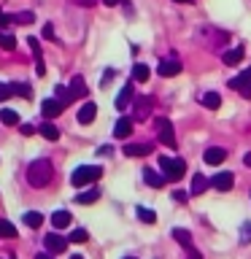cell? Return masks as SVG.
<instances>
[{
  "label": "cell",
  "mask_w": 251,
  "mask_h": 259,
  "mask_svg": "<svg viewBox=\"0 0 251 259\" xmlns=\"http://www.w3.org/2000/svg\"><path fill=\"white\" fill-rule=\"evenodd\" d=\"M22 222L30 227V230H38L40 224H44V213H38V210H27V213L22 216Z\"/></svg>",
  "instance_id": "ac0fdd59"
},
{
  "label": "cell",
  "mask_w": 251,
  "mask_h": 259,
  "mask_svg": "<svg viewBox=\"0 0 251 259\" xmlns=\"http://www.w3.org/2000/svg\"><path fill=\"white\" fill-rule=\"evenodd\" d=\"M103 3H105V6H108V8H113V6H119V3H124V0H103Z\"/></svg>",
  "instance_id": "7bdbcfd3"
},
{
  "label": "cell",
  "mask_w": 251,
  "mask_h": 259,
  "mask_svg": "<svg viewBox=\"0 0 251 259\" xmlns=\"http://www.w3.org/2000/svg\"><path fill=\"white\" fill-rule=\"evenodd\" d=\"M40 135H44L46 141H60V127L52 124V121H44V124H40Z\"/></svg>",
  "instance_id": "7402d4cb"
},
{
  "label": "cell",
  "mask_w": 251,
  "mask_h": 259,
  "mask_svg": "<svg viewBox=\"0 0 251 259\" xmlns=\"http://www.w3.org/2000/svg\"><path fill=\"white\" fill-rule=\"evenodd\" d=\"M159 167L165 173L168 181H178L186 173V162L184 159H173V157H159Z\"/></svg>",
  "instance_id": "3957f363"
},
{
  "label": "cell",
  "mask_w": 251,
  "mask_h": 259,
  "mask_svg": "<svg viewBox=\"0 0 251 259\" xmlns=\"http://www.w3.org/2000/svg\"><path fill=\"white\" fill-rule=\"evenodd\" d=\"M138 219H141L143 224H154V222H157V213L149 210V208H138Z\"/></svg>",
  "instance_id": "1f68e13d"
},
{
  "label": "cell",
  "mask_w": 251,
  "mask_h": 259,
  "mask_svg": "<svg viewBox=\"0 0 251 259\" xmlns=\"http://www.w3.org/2000/svg\"><path fill=\"white\" fill-rule=\"evenodd\" d=\"M124 259H133V256H124Z\"/></svg>",
  "instance_id": "f907efd6"
},
{
  "label": "cell",
  "mask_w": 251,
  "mask_h": 259,
  "mask_svg": "<svg viewBox=\"0 0 251 259\" xmlns=\"http://www.w3.org/2000/svg\"><path fill=\"white\" fill-rule=\"evenodd\" d=\"M157 73H159L162 78H173V76L181 73V62H178V60H162L157 65Z\"/></svg>",
  "instance_id": "ba28073f"
},
{
  "label": "cell",
  "mask_w": 251,
  "mask_h": 259,
  "mask_svg": "<svg viewBox=\"0 0 251 259\" xmlns=\"http://www.w3.org/2000/svg\"><path fill=\"white\" fill-rule=\"evenodd\" d=\"M143 181L149 184V186H154V189H162V186H165V181H168V178H165V176H159L157 170L146 167V170H143Z\"/></svg>",
  "instance_id": "7c38bea8"
},
{
  "label": "cell",
  "mask_w": 251,
  "mask_h": 259,
  "mask_svg": "<svg viewBox=\"0 0 251 259\" xmlns=\"http://www.w3.org/2000/svg\"><path fill=\"white\" fill-rule=\"evenodd\" d=\"M14 22L16 24H32V22H35V14H32V11H22V14L14 16Z\"/></svg>",
  "instance_id": "d6a6232c"
},
{
  "label": "cell",
  "mask_w": 251,
  "mask_h": 259,
  "mask_svg": "<svg viewBox=\"0 0 251 259\" xmlns=\"http://www.w3.org/2000/svg\"><path fill=\"white\" fill-rule=\"evenodd\" d=\"M24 44H30V52L35 54V62H44V57H40V44H38V38H27Z\"/></svg>",
  "instance_id": "836d02e7"
},
{
  "label": "cell",
  "mask_w": 251,
  "mask_h": 259,
  "mask_svg": "<svg viewBox=\"0 0 251 259\" xmlns=\"http://www.w3.org/2000/svg\"><path fill=\"white\" fill-rule=\"evenodd\" d=\"M78 6H87L89 8V6H95V0H78Z\"/></svg>",
  "instance_id": "bcb514c9"
},
{
  "label": "cell",
  "mask_w": 251,
  "mask_h": 259,
  "mask_svg": "<svg viewBox=\"0 0 251 259\" xmlns=\"http://www.w3.org/2000/svg\"><path fill=\"white\" fill-rule=\"evenodd\" d=\"M243 165L251 167V151H248V154H243Z\"/></svg>",
  "instance_id": "ee69618b"
},
{
  "label": "cell",
  "mask_w": 251,
  "mask_h": 259,
  "mask_svg": "<svg viewBox=\"0 0 251 259\" xmlns=\"http://www.w3.org/2000/svg\"><path fill=\"white\" fill-rule=\"evenodd\" d=\"M208 189V178H205V173H194V178H192V194H202Z\"/></svg>",
  "instance_id": "603a6c76"
},
{
  "label": "cell",
  "mask_w": 251,
  "mask_h": 259,
  "mask_svg": "<svg viewBox=\"0 0 251 259\" xmlns=\"http://www.w3.org/2000/svg\"><path fill=\"white\" fill-rule=\"evenodd\" d=\"M124 154L127 157H146V154H151V143H127Z\"/></svg>",
  "instance_id": "5bb4252c"
},
{
  "label": "cell",
  "mask_w": 251,
  "mask_h": 259,
  "mask_svg": "<svg viewBox=\"0 0 251 259\" xmlns=\"http://www.w3.org/2000/svg\"><path fill=\"white\" fill-rule=\"evenodd\" d=\"M95 116H97V105L95 103H84V105H81V111H78V121H81V124H92Z\"/></svg>",
  "instance_id": "4fadbf2b"
},
{
  "label": "cell",
  "mask_w": 251,
  "mask_h": 259,
  "mask_svg": "<svg viewBox=\"0 0 251 259\" xmlns=\"http://www.w3.org/2000/svg\"><path fill=\"white\" fill-rule=\"evenodd\" d=\"M68 240H73V243H87V240H89V232H87V230H73Z\"/></svg>",
  "instance_id": "e575fe53"
},
{
  "label": "cell",
  "mask_w": 251,
  "mask_h": 259,
  "mask_svg": "<svg viewBox=\"0 0 251 259\" xmlns=\"http://www.w3.org/2000/svg\"><path fill=\"white\" fill-rule=\"evenodd\" d=\"M186 259H202V256H200V251H194V248H192V251H189V256H186Z\"/></svg>",
  "instance_id": "f6af8a7d"
},
{
  "label": "cell",
  "mask_w": 251,
  "mask_h": 259,
  "mask_svg": "<svg viewBox=\"0 0 251 259\" xmlns=\"http://www.w3.org/2000/svg\"><path fill=\"white\" fill-rule=\"evenodd\" d=\"M11 92H14V95H19V97H32L30 84H19V81H14V84H11Z\"/></svg>",
  "instance_id": "4dcf8cb0"
},
{
  "label": "cell",
  "mask_w": 251,
  "mask_h": 259,
  "mask_svg": "<svg viewBox=\"0 0 251 259\" xmlns=\"http://www.w3.org/2000/svg\"><path fill=\"white\" fill-rule=\"evenodd\" d=\"M202 105L211 108V111H216L219 105H222V97H219L216 92H205V95H202Z\"/></svg>",
  "instance_id": "d4e9b609"
},
{
  "label": "cell",
  "mask_w": 251,
  "mask_h": 259,
  "mask_svg": "<svg viewBox=\"0 0 251 259\" xmlns=\"http://www.w3.org/2000/svg\"><path fill=\"white\" fill-rule=\"evenodd\" d=\"M70 259H84V256H78V254H76V256H70Z\"/></svg>",
  "instance_id": "681fc988"
},
{
  "label": "cell",
  "mask_w": 251,
  "mask_h": 259,
  "mask_svg": "<svg viewBox=\"0 0 251 259\" xmlns=\"http://www.w3.org/2000/svg\"><path fill=\"white\" fill-rule=\"evenodd\" d=\"M0 238H16V227L8 219H0Z\"/></svg>",
  "instance_id": "83f0119b"
},
{
  "label": "cell",
  "mask_w": 251,
  "mask_h": 259,
  "mask_svg": "<svg viewBox=\"0 0 251 259\" xmlns=\"http://www.w3.org/2000/svg\"><path fill=\"white\" fill-rule=\"evenodd\" d=\"M240 243H251V222H243V227H240Z\"/></svg>",
  "instance_id": "d590c367"
},
{
  "label": "cell",
  "mask_w": 251,
  "mask_h": 259,
  "mask_svg": "<svg viewBox=\"0 0 251 259\" xmlns=\"http://www.w3.org/2000/svg\"><path fill=\"white\" fill-rule=\"evenodd\" d=\"M154 127H157V135L159 141L168 146V149H176V133H173V124H170V119H157L154 121Z\"/></svg>",
  "instance_id": "5b68a950"
},
{
  "label": "cell",
  "mask_w": 251,
  "mask_h": 259,
  "mask_svg": "<svg viewBox=\"0 0 251 259\" xmlns=\"http://www.w3.org/2000/svg\"><path fill=\"white\" fill-rule=\"evenodd\" d=\"M0 121H3L6 127H16L19 124V113L14 108H0Z\"/></svg>",
  "instance_id": "d6986e66"
},
{
  "label": "cell",
  "mask_w": 251,
  "mask_h": 259,
  "mask_svg": "<svg viewBox=\"0 0 251 259\" xmlns=\"http://www.w3.org/2000/svg\"><path fill=\"white\" fill-rule=\"evenodd\" d=\"M52 176H54V167H52V162L44 159V157L35 159L27 167V181H30V186H35V189H44V186L52 181Z\"/></svg>",
  "instance_id": "6da1fadb"
},
{
  "label": "cell",
  "mask_w": 251,
  "mask_h": 259,
  "mask_svg": "<svg viewBox=\"0 0 251 259\" xmlns=\"http://www.w3.org/2000/svg\"><path fill=\"white\" fill-rule=\"evenodd\" d=\"M173 200H176V202H186V192L176 189V192H173Z\"/></svg>",
  "instance_id": "f35d334b"
},
{
  "label": "cell",
  "mask_w": 251,
  "mask_h": 259,
  "mask_svg": "<svg viewBox=\"0 0 251 259\" xmlns=\"http://www.w3.org/2000/svg\"><path fill=\"white\" fill-rule=\"evenodd\" d=\"M65 105L57 100V97H49V100H44V105H40V113H44V119H54V116H60Z\"/></svg>",
  "instance_id": "8fae6325"
},
{
  "label": "cell",
  "mask_w": 251,
  "mask_h": 259,
  "mask_svg": "<svg viewBox=\"0 0 251 259\" xmlns=\"http://www.w3.org/2000/svg\"><path fill=\"white\" fill-rule=\"evenodd\" d=\"M133 92H135L133 84H124V87H121V92H119V97H116V108H119V111H124L127 105H130V100H133Z\"/></svg>",
  "instance_id": "e0dca14e"
},
{
  "label": "cell",
  "mask_w": 251,
  "mask_h": 259,
  "mask_svg": "<svg viewBox=\"0 0 251 259\" xmlns=\"http://www.w3.org/2000/svg\"><path fill=\"white\" fill-rule=\"evenodd\" d=\"M70 92H73V97H84L87 95V87H84V78L81 76H76L70 81Z\"/></svg>",
  "instance_id": "4316f807"
},
{
  "label": "cell",
  "mask_w": 251,
  "mask_h": 259,
  "mask_svg": "<svg viewBox=\"0 0 251 259\" xmlns=\"http://www.w3.org/2000/svg\"><path fill=\"white\" fill-rule=\"evenodd\" d=\"M151 105H154V97H149V95L135 97V100H133V121H146V119H149Z\"/></svg>",
  "instance_id": "277c9868"
},
{
  "label": "cell",
  "mask_w": 251,
  "mask_h": 259,
  "mask_svg": "<svg viewBox=\"0 0 251 259\" xmlns=\"http://www.w3.org/2000/svg\"><path fill=\"white\" fill-rule=\"evenodd\" d=\"M44 246H46L49 254H62V251L68 248V238H60L57 232H49L44 238Z\"/></svg>",
  "instance_id": "52a82bcc"
},
{
  "label": "cell",
  "mask_w": 251,
  "mask_h": 259,
  "mask_svg": "<svg viewBox=\"0 0 251 259\" xmlns=\"http://www.w3.org/2000/svg\"><path fill=\"white\" fill-rule=\"evenodd\" d=\"M57 100H60L62 105H70L76 97H73V92H70V87H57Z\"/></svg>",
  "instance_id": "484cf974"
},
{
  "label": "cell",
  "mask_w": 251,
  "mask_h": 259,
  "mask_svg": "<svg viewBox=\"0 0 251 259\" xmlns=\"http://www.w3.org/2000/svg\"><path fill=\"white\" fill-rule=\"evenodd\" d=\"M227 87H232L238 95H243V97H251V70H243L240 76H235V78H230V84Z\"/></svg>",
  "instance_id": "8992f818"
},
{
  "label": "cell",
  "mask_w": 251,
  "mask_h": 259,
  "mask_svg": "<svg viewBox=\"0 0 251 259\" xmlns=\"http://www.w3.org/2000/svg\"><path fill=\"white\" fill-rule=\"evenodd\" d=\"M11 22H14V16H8L6 11H0V30H3L6 24H11Z\"/></svg>",
  "instance_id": "74e56055"
},
{
  "label": "cell",
  "mask_w": 251,
  "mask_h": 259,
  "mask_svg": "<svg viewBox=\"0 0 251 259\" xmlns=\"http://www.w3.org/2000/svg\"><path fill=\"white\" fill-rule=\"evenodd\" d=\"M14 92H11V84H0V100H8Z\"/></svg>",
  "instance_id": "8d00e7d4"
},
{
  "label": "cell",
  "mask_w": 251,
  "mask_h": 259,
  "mask_svg": "<svg viewBox=\"0 0 251 259\" xmlns=\"http://www.w3.org/2000/svg\"><path fill=\"white\" fill-rule=\"evenodd\" d=\"M202 159H205V165H222V162L227 159V149H222V146H211V149H205V154H202Z\"/></svg>",
  "instance_id": "30bf717a"
},
{
  "label": "cell",
  "mask_w": 251,
  "mask_h": 259,
  "mask_svg": "<svg viewBox=\"0 0 251 259\" xmlns=\"http://www.w3.org/2000/svg\"><path fill=\"white\" fill-rule=\"evenodd\" d=\"M103 176V167L100 165H81L73 170V176H70V184L76 186V189H81V186H87V184H92L97 181V178Z\"/></svg>",
  "instance_id": "7a4b0ae2"
},
{
  "label": "cell",
  "mask_w": 251,
  "mask_h": 259,
  "mask_svg": "<svg viewBox=\"0 0 251 259\" xmlns=\"http://www.w3.org/2000/svg\"><path fill=\"white\" fill-rule=\"evenodd\" d=\"M211 184H214L219 192H230L232 186H235V178H232V173H219Z\"/></svg>",
  "instance_id": "9a60e30c"
},
{
  "label": "cell",
  "mask_w": 251,
  "mask_h": 259,
  "mask_svg": "<svg viewBox=\"0 0 251 259\" xmlns=\"http://www.w3.org/2000/svg\"><path fill=\"white\" fill-rule=\"evenodd\" d=\"M176 3H192V0H176Z\"/></svg>",
  "instance_id": "c3c4849f"
},
{
  "label": "cell",
  "mask_w": 251,
  "mask_h": 259,
  "mask_svg": "<svg viewBox=\"0 0 251 259\" xmlns=\"http://www.w3.org/2000/svg\"><path fill=\"white\" fill-rule=\"evenodd\" d=\"M44 38H49V40L54 38V27H52V24H44Z\"/></svg>",
  "instance_id": "ab89813d"
},
{
  "label": "cell",
  "mask_w": 251,
  "mask_h": 259,
  "mask_svg": "<svg viewBox=\"0 0 251 259\" xmlns=\"http://www.w3.org/2000/svg\"><path fill=\"white\" fill-rule=\"evenodd\" d=\"M52 224H54V230H65V227L70 224V213H68V210H54V213H52Z\"/></svg>",
  "instance_id": "ffe728a7"
},
{
  "label": "cell",
  "mask_w": 251,
  "mask_h": 259,
  "mask_svg": "<svg viewBox=\"0 0 251 259\" xmlns=\"http://www.w3.org/2000/svg\"><path fill=\"white\" fill-rule=\"evenodd\" d=\"M0 49H3V52H14V49H16V38L11 35V32L0 30Z\"/></svg>",
  "instance_id": "cb8c5ba5"
},
{
  "label": "cell",
  "mask_w": 251,
  "mask_h": 259,
  "mask_svg": "<svg viewBox=\"0 0 251 259\" xmlns=\"http://www.w3.org/2000/svg\"><path fill=\"white\" fill-rule=\"evenodd\" d=\"M173 238L181 243V246H192V235H189V230H181V227H176V230H173Z\"/></svg>",
  "instance_id": "f1b7e54d"
},
{
  "label": "cell",
  "mask_w": 251,
  "mask_h": 259,
  "mask_svg": "<svg viewBox=\"0 0 251 259\" xmlns=\"http://www.w3.org/2000/svg\"><path fill=\"white\" fill-rule=\"evenodd\" d=\"M111 78H113V70H105V73H103V87H105V84H108V81H111Z\"/></svg>",
  "instance_id": "b9f144b4"
},
{
  "label": "cell",
  "mask_w": 251,
  "mask_h": 259,
  "mask_svg": "<svg viewBox=\"0 0 251 259\" xmlns=\"http://www.w3.org/2000/svg\"><path fill=\"white\" fill-rule=\"evenodd\" d=\"M35 259H52V254H44V251H40V254H35Z\"/></svg>",
  "instance_id": "7dc6e473"
},
{
  "label": "cell",
  "mask_w": 251,
  "mask_h": 259,
  "mask_svg": "<svg viewBox=\"0 0 251 259\" xmlns=\"http://www.w3.org/2000/svg\"><path fill=\"white\" fill-rule=\"evenodd\" d=\"M222 62H224V65H240V62H243V46L227 49V52L222 54Z\"/></svg>",
  "instance_id": "2e32d148"
},
{
  "label": "cell",
  "mask_w": 251,
  "mask_h": 259,
  "mask_svg": "<svg viewBox=\"0 0 251 259\" xmlns=\"http://www.w3.org/2000/svg\"><path fill=\"white\" fill-rule=\"evenodd\" d=\"M133 116H121L116 124H113V138H119V141H124V138H130V133H133Z\"/></svg>",
  "instance_id": "9c48e42d"
},
{
  "label": "cell",
  "mask_w": 251,
  "mask_h": 259,
  "mask_svg": "<svg viewBox=\"0 0 251 259\" xmlns=\"http://www.w3.org/2000/svg\"><path fill=\"white\" fill-rule=\"evenodd\" d=\"M32 133H35V127H32V124H22V135H32Z\"/></svg>",
  "instance_id": "60d3db41"
},
{
  "label": "cell",
  "mask_w": 251,
  "mask_h": 259,
  "mask_svg": "<svg viewBox=\"0 0 251 259\" xmlns=\"http://www.w3.org/2000/svg\"><path fill=\"white\" fill-rule=\"evenodd\" d=\"M133 78L141 81V84H143V81H149V68H146V65H141V62L133 65Z\"/></svg>",
  "instance_id": "f546056e"
},
{
  "label": "cell",
  "mask_w": 251,
  "mask_h": 259,
  "mask_svg": "<svg viewBox=\"0 0 251 259\" xmlns=\"http://www.w3.org/2000/svg\"><path fill=\"white\" fill-rule=\"evenodd\" d=\"M97 200H100V189H87V192L76 194L78 205H89V202H97Z\"/></svg>",
  "instance_id": "44dd1931"
}]
</instances>
